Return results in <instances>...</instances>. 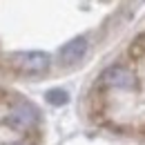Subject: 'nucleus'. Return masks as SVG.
Segmentation results:
<instances>
[{
  "label": "nucleus",
  "instance_id": "4",
  "mask_svg": "<svg viewBox=\"0 0 145 145\" xmlns=\"http://www.w3.org/2000/svg\"><path fill=\"white\" fill-rule=\"evenodd\" d=\"M85 54H87V40L83 36L72 38V40L60 49V63H63V65H76L78 60H83Z\"/></svg>",
  "mask_w": 145,
  "mask_h": 145
},
{
  "label": "nucleus",
  "instance_id": "2",
  "mask_svg": "<svg viewBox=\"0 0 145 145\" xmlns=\"http://www.w3.org/2000/svg\"><path fill=\"white\" fill-rule=\"evenodd\" d=\"M36 123H38V109L27 101L14 105L7 114V127L14 129V132H27Z\"/></svg>",
  "mask_w": 145,
  "mask_h": 145
},
{
  "label": "nucleus",
  "instance_id": "6",
  "mask_svg": "<svg viewBox=\"0 0 145 145\" xmlns=\"http://www.w3.org/2000/svg\"><path fill=\"white\" fill-rule=\"evenodd\" d=\"M7 145H25V143H20V141H11V143H7Z\"/></svg>",
  "mask_w": 145,
  "mask_h": 145
},
{
  "label": "nucleus",
  "instance_id": "5",
  "mask_svg": "<svg viewBox=\"0 0 145 145\" xmlns=\"http://www.w3.org/2000/svg\"><path fill=\"white\" fill-rule=\"evenodd\" d=\"M47 101L52 105H65L69 101V96H67V91H63V89H49L47 91Z\"/></svg>",
  "mask_w": 145,
  "mask_h": 145
},
{
  "label": "nucleus",
  "instance_id": "1",
  "mask_svg": "<svg viewBox=\"0 0 145 145\" xmlns=\"http://www.w3.org/2000/svg\"><path fill=\"white\" fill-rule=\"evenodd\" d=\"M11 67L20 74H45L49 69V54L45 52H16L11 54Z\"/></svg>",
  "mask_w": 145,
  "mask_h": 145
},
{
  "label": "nucleus",
  "instance_id": "3",
  "mask_svg": "<svg viewBox=\"0 0 145 145\" xmlns=\"http://www.w3.org/2000/svg\"><path fill=\"white\" fill-rule=\"evenodd\" d=\"M101 83H103L105 87H112V89H132L134 83H136V78H134V74L129 72L127 67L112 65V67H107V69L103 72Z\"/></svg>",
  "mask_w": 145,
  "mask_h": 145
}]
</instances>
